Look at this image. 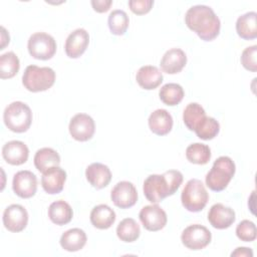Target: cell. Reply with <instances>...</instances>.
<instances>
[{
	"label": "cell",
	"mask_w": 257,
	"mask_h": 257,
	"mask_svg": "<svg viewBox=\"0 0 257 257\" xmlns=\"http://www.w3.org/2000/svg\"><path fill=\"white\" fill-rule=\"evenodd\" d=\"M139 217L144 228L152 232L162 230L168 221L166 212L157 204L142 208Z\"/></svg>",
	"instance_id": "8fae6325"
},
{
	"label": "cell",
	"mask_w": 257,
	"mask_h": 257,
	"mask_svg": "<svg viewBox=\"0 0 257 257\" xmlns=\"http://www.w3.org/2000/svg\"><path fill=\"white\" fill-rule=\"evenodd\" d=\"M110 199L120 209L133 207L138 201V192L133 183L127 181L118 182L110 192Z\"/></svg>",
	"instance_id": "7c38bea8"
},
{
	"label": "cell",
	"mask_w": 257,
	"mask_h": 257,
	"mask_svg": "<svg viewBox=\"0 0 257 257\" xmlns=\"http://www.w3.org/2000/svg\"><path fill=\"white\" fill-rule=\"evenodd\" d=\"M208 200V192L200 180L191 179L187 182L181 195V201L186 210L200 212L205 208Z\"/></svg>",
	"instance_id": "8992f818"
},
{
	"label": "cell",
	"mask_w": 257,
	"mask_h": 257,
	"mask_svg": "<svg viewBox=\"0 0 257 257\" xmlns=\"http://www.w3.org/2000/svg\"><path fill=\"white\" fill-rule=\"evenodd\" d=\"M185 22L202 40L212 41L220 33L221 22L214 10L206 5H195L188 9Z\"/></svg>",
	"instance_id": "6da1fadb"
},
{
	"label": "cell",
	"mask_w": 257,
	"mask_h": 257,
	"mask_svg": "<svg viewBox=\"0 0 257 257\" xmlns=\"http://www.w3.org/2000/svg\"><path fill=\"white\" fill-rule=\"evenodd\" d=\"M107 24L110 32L113 35H123L130 24V19L127 14L123 10H113L109 13L108 19H107Z\"/></svg>",
	"instance_id": "1f68e13d"
},
{
	"label": "cell",
	"mask_w": 257,
	"mask_h": 257,
	"mask_svg": "<svg viewBox=\"0 0 257 257\" xmlns=\"http://www.w3.org/2000/svg\"><path fill=\"white\" fill-rule=\"evenodd\" d=\"M182 243L191 250H201L207 247L211 240L212 234L205 226L194 224L188 226L181 235Z\"/></svg>",
	"instance_id": "ba28073f"
},
{
	"label": "cell",
	"mask_w": 257,
	"mask_h": 257,
	"mask_svg": "<svg viewBox=\"0 0 257 257\" xmlns=\"http://www.w3.org/2000/svg\"><path fill=\"white\" fill-rule=\"evenodd\" d=\"M48 217L53 224L63 226L71 221L73 211L68 203L63 200H58L50 204L48 208Z\"/></svg>",
	"instance_id": "d4e9b609"
},
{
	"label": "cell",
	"mask_w": 257,
	"mask_h": 257,
	"mask_svg": "<svg viewBox=\"0 0 257 257\" xmlns=\"http://www.w3.org/2000/svg\"><path fill=\"white\" fill-rule=\"evenodd\" d=\"M187 63V55L180 48H171L161 59V68L168 74L179 73Z\"/></svg>",
	"instance_id": "ac0fdd59"
},
{
	"label": "cell",
	"mask_w": 257,
	"mask_h": 257,
	"mask_svg": "<svg viewBox=\"0 0 257 257\" xmlns=\"http://www.w3.org/2000/svg\"><path fill=\"white\" fill-rule=\"evenodd\" d=\"M85 177L93 188L102 189L109 184L111 172L107 166L101 163H92L86 168Z\"/></svg>",
	"instance_id": "d6986e66"
},
{
	"label": "cell",
	"mask_w": 257,
	"mask_h": 257,
	"mask_svg": "<svg viewBox=\"0 0 257 257\" xmlns=\"http://www.w3.org/2000/svg\"><path fill=\"white\" fill-rule=\"evenodd\" d=\"M231 256H245V257H252L253 256V251L251 248L247 247H238L234 252L231 253Z\"/></svg>",
	"instance_id": "74e56055"
},
{
	"label": "cell",
	"mask_w": 257,
	"mask_h": 257,
	"mask_svg": "<svg viewBox=\"0 0 257 257\" xmlns=\"http://www.w3.org/2000/svg\"><path fill=\"white\" fill-rule=\"evenodd\" d=\"M12 189L18 197L29 199L36 193L37 178L30 171H19L13 177Z\"/></svg>",
	"instance_id": "4fadbf2b"
},
{
	"label": "cell",
	"mask_w": 257,
	"mask_h": 257,
	"mask_svg": "<svg viewBox=\"0 0 257 257\" xmlns=\"http://www.w3.org/2000/svg\"><path fill=\"white\" fill-rule=\"evenodd\" d=\"M194 132L199 139L209 141L217 137L220 132V124L218 120H216L214 117L206 115Z\"/></svg>",
	"instance_id": "d6a6232c"
},
{
	"label": "cell",
	"mask_w": 257,
	"mask_h": 257,
	"mask_svg": "<svg viewBox=\"0 0 257 257\" xmlns=\"http://www.w3.org/2000/svg\"><path fill=\"white\" fill-rule=\"evenodd\" d=\"M141 234L139 224L133 218H125L116 227V235L120 241L131 243L136 241Z\"/></svg>",
	"instance_id": "4316f807"
},
{
	"label": "cell",
	"mask_w": 257,
	"mask_h": 257,
	"mask_svg": "<svg viewBox=\"0 0 257 257\" xmlns=\"http://www.w3.org/2000/svg\"><path fill=\"white\" fill-rule=\"evenodd\" d=\"M183 175L180 171L170 170L162 175H150L144 182V195L153 204L162 202L180 188Z\"/></svg>",
	"instance_id": "7a4b0ae2"
},
{
	"label": "cell",
	"mask_w": 257,
	"mask_h": 257,
	"mask_svg": "<svg viewBox=\"0 0 257 257\" xmlns=\"http://www.w3.org/2000/svg\"><path fill=\"white\" fill-rule=\"evenodd\" d=\"M115 218L114 211L105 204L95 206L90 212V223L93 227L100 230H105L111 227Z\"/></svg>",
	"instance_id": "7402d4cb"
},
{
	"label": "cell",
	"mask_w": 257,
	"mask_h": 257,
	"mask_svg": "<svg viewBox=\"0 0 257 257\" xmlns=\"http://www.w3.org/2000/svg\"><path fill=\"white\" fill-rule=\"evenodd\" d=\"M3 120L11 132L24 133L28 131L31 125L32 111L26 103L13 101L5 108Z\"/></svg>",
	"instance_id": "5b68a950"
},
{
	"label": "cell",
	"mask_w": 257,
	"mask_h": 257,
	"mask_svg": "<svg viewBox=\"0 0 257 257\" xmlns=\"http://www.w3.org/2000/svg\"><path fill=\"white\" fill-rule=\"evenodd\" d=\"M70 136L78 142L90 140L95 132V123L92 117L86 113L75 114L68 125Z\"/></svg>",
	"instance_id": "9c48e42d"
},
{
	"label": "cell",
	"mask_w": 257,
	"mask_h": 257,
	"mask_svg": "<svg viewBox=\"0 0 257 257\" xmlns=\"http://www.w3.org/2000/svg\"><path fill=\"white\" fill-rule=\"evenodd\" d=\"M66 181V172L59 167H52L42 173L41 185L43 190L50 195H55L63 190Z\"/></svg>",
	"instance_id": "2e32d148"
},
{
	"label": "cell",
	"mask_w": 257,
	"mask_h": 257,
	"mask_svg": "<svg viewBox=\"0 0 257 257\" xmlns=\"http://www.w3.org/2000/svg\"><path fill=\"white\" fill-rule=\"evenodd\" d=\"M186 158L190 163L206 165L211 159V150L205 144L195 143L186 149Z\"/></svg>",
	"instance_id": "f546056e"
},
{
	"label": "cell",
	"mask_w": 257,
	"mask_h": 257,
	"mask_svg": "<svg viewBox=\"0 0 257 257\" xmlns=\"http://www.w3.org/2000/svg\"><path fill=\"white\" fill-rule=\"evenodd\" d=\"M257 45H252L246 47L241 54V64L243 67L249 71L255 72L257 70Z\"/></svg>",
	"instance_id": "e575fe53"
},
{
	"label": "cell",
	"mask_w": 257,
	"mask_h": 257,
	"mask_svg": "<svg viewBox=\"0 0 257 257\" xmlns=\"http://www.w3.org/2000/svg\"><path fill=\"white\" fill-rule=\"evenodd\" d=\"M35 168L44 173L52 167H58L60 164V156L58 153L51 148H42L35 153L34 156Z\"/></svg>",
	"instance_id": "484cf974"
},
{
	"label": "cell",
	"mask_w": 257,
	"mask_h": 257,
	"mask_svg": "<svg viewBox=\"0 0 257 257\" xmlns=\"http://www.w3.org/2000/svg\"><path fill=\"white\" fill-rule=\"evenodd\" d=\"M111 4H112L111 0H92L91 1V6L93 10L98 13L106 12L109 9Z\"/></svg>",
	"instance_id": "8d00e7d4"
},
{
	"label": "cell",
	"mask_w": 257,
	"mask_h": 257,
	"mask_svg": "<svg viewBox=\"0 0 257 257\" xmlns=\"http://www.w3.org/2000/svg\"><path fill=\"white\" fill-rule=\"evenodd\" d=\"M19 68V58L14 52H6L0 56V77L2 79L14 77Z\"/></svg>",
	"instance_id": "4dcf8cb0"
},
{
	"label": "cell",
	"mask_w": 257,
	"mask_h": 257,
	"mask_svg": "<svg viewBox=\"0 0 257 257\" xmlns=\"http://www.w3.org/2000/svg\"><path fill=\"white\" fill-rule=\"evenodd\" d=\"M55 81V72L50 67L28 65L22 75L24 87L31 92L44 91L50 88Z\"/></svg>",
	"instance_id": "277c9868"
},
{
	"label": "cell",
	"mask_w": 257,
	"mask_h": 257,
	"mask_svg": "<svg viewBox=\"0 0 257 257\" xmlns=\"http://www.w3.org/2000/svg\"><path fill=\"white\" fill-rule=\"evenodd\" d=\"M205 116V109L202 107L201 104L197 102L189 103L185 107L183 112L184 123L190 131H195V128L199 125V123L204 119Z\"/></svg>",
	"instance_id": "f1b7e54d"
},
{
	"label": "cell",
	"mask_w": 257,
	"mask_h": 257,
	"mask_svg": "<svg viewBox=\"0 0 257 257\" xmlns=\"http://www.w3.org/2000/svg\"><path fill=\"white\" fill-rule=\"evenodd\" d=\"M183 87L178 83H166L159 91L160 99L167 105L174 106L179 104L184 98Z\"/></svg>",
	"instance_id": "83f0119b"
},
{
	"label": "cell",
	"mask_w": 257,
	"mask_h": 257,
	"mask_svg": "<svg viewBox=\"0 0 257 257\" xmlns=\"http://www.w3.org/2000/svg\"><path fill=\"white\" fill-rule=\"evenodd\" d=\"M149 127L157 136L168 135L173 127V117L171 113L163 108L156 109L150 114Z\"/></svg>",
	"instance_id": "ffe728a7"
},
{
	"label": "cell",
	"mask_w": 257,
	"mask_h": 257,
	"mask_svg": "<svg viewBox=\"0 0 257 257\" xmlns=\"http://www.w3.org/2000/svg\"><path fill=\"white\" fill-rule=\"evenodd\" d=\"M237 237L244 242H252L256 239V226L252 221L243 220L236 227Z\"/></svg>",
	"instance_id": "836d02e7"
},
{
	"label": "cell",
	"mask_w": 257,
	"mask_h": 257,
	"mask_svg": "<svg viewBox=\"0 0 257 257\" xmlns=\"http://www.w3.org/2000/svg\"><path fill=\"white\" fill-rule=\"evenodd\" d=\"M236 216L232 208L221 203L214 204L208 213V221L216 229H227L235 222Z\"/></svg>",
	"instance_id": "9a60e30c"
},
{
	"label": "cell",
	"mask_w": 257,
	"mask_h": 257,
	"mask_svg": "<svg viewBox=\"0 0 257 257\" xmlns=\"http://www.w3.org/2000/svg\"><path fill=\"white\" fill-rule=\"evenodd\" d=\"M257 13L255 11L247 12L238 17L236 21L237 34L245 40H252L257 37Z\"/></svg>",
	"instance_id": "cb8c5ba5"
},
{
	"label": "cell",
	"mask_w": 257,
	"mask_h": 257,
	"mask_svg": "<svg viewBox=\"0 0 257 257\" xmlns=\"http://www.w3.org/2000/svg\"><path fill=\"white\" fill-rule=\"evenodd\" d=\"M88 44V32L83 28H77L67 36L65 40L64 50L69 58H78L84 53Z\"/></svg>",
	"instance_id": "5bb4252c"
},
{
	"label": "cell",
	"mask_w": 257,
	"mask_h": 257,
	"mask_svg": "<svg viewBox=\"0 0 257 257\" xmlns=\"http://www.w3.org/2000/svg\"><path fill=\"white\" fill-rule=\"evenodd\" d=\"M86 240V234L82 229L72 228L61 235L59 243L64 250L68 252H76L84 247Z\"/></svg>",
	"instance_id": "603a6c76"
},
{
	"label": "cell",
	"mask_w": 257,
	"mask_h": 257,
	"mask_svg": "<svg viewBox=\"0 0 257 257\" xmlns=\"http://www.w3.org/2000/svg\"><path fill=\"white\" fill-rule=\"evenodd\" d=\"M154 5L153 0H130L128 6L133 13L137 15H144L151 11Z\"/></svg>",
	"instance_id": "d590c367"
},
{
	"label": "cell",
	"mask_w": 257,
	"mask_h": 257,
	"mask_svg": "<svg viewBox=\"0 0 257 257\" xmlns=\"http://www.w3.org/2000/svg\"><path fill=\"white\" fill-rule=\"evenodd\" d=\"M27 48L33 58L48 60L56 52V42L51 35L45 32H36L29 37Z\"/></svg>",
	"instance_id": "52a82bcc"
},
{
	"label": "cell",
	"mask_w": 257,
	"mask_h": 257,
	"mask_svg": "<svg viewBox=\"0 0 257 257\" xmlns=\"http://www.w3.org/2000/svg\"><path fill=\"white\" fill-rule=\"evenodd\" d=\"M29 150L27 146L21 141H10L2 148V157L6 163L19 166L27 162Z\"/></svg>",
	"instance_id": "e0dca14e"
},
{
	"label": "cell",
	"mask_w": 257,
	"mask_h": 257,
	"mask_svg": "<svg viewBox=\"0 0 257 257\" xmlns=\"http://www.w3.org/2000/svg\"><path fill=\"white\" fill-rule=\"evenodd\" d=\"M2 220L4 227L8 231L18 233L26 228L28 223V213L23 206L12 204L4 210Z\"/></svg>",
	"instance_id": "30bf717a"
},
{
	"label": "cell",
	"mask_w": 257,
	"mask_h": 257,
	"mask_svg": "<svg viewBox=\"0 0 257 257\" xmlns=\"http://www.w3.org/2000/svg\"><path fill=\"white\" fill-rule=\"evenodd\" d=\"M236 167L231 158L219 157L213 164L212 169L206 175V185L214 192H221L227 188L235 175Z\"/></svg>",
	"instance_id": "3957f363"
},
{
	"label": "cell",
	"mask_w": 257,
	"mask_h": 257,
	"mask_svg": "<svg viewBox=\"0 0 257 257\" xmlns=\"http://www.w3.org/2000/svg\"><path fill=\"white\" fill-rule=\"evenodd\" d=\"M136 80L142 88L152 90L163 82V74L157 66L145 65L138 70Z\"/></svg>",
	"instance_id": "44dd1931"
}]
</instances>
